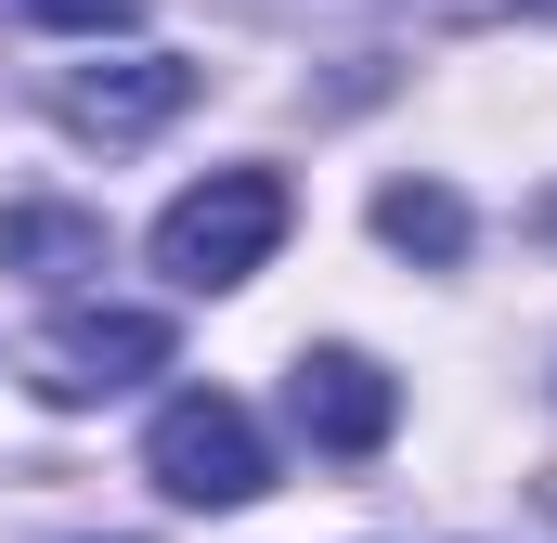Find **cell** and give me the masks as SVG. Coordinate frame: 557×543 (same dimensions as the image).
<instances>
[{
	"label": "cell",
	"instance_id": "6da1fadb",
	"mask_svg": "<svg viewBox=\"0 0 557 543\" xmlns=\"http://www.w3.org/2000/svg\"><path fill=\"white\" fill-rule=\"evenodd\" d=\"M285 247V181L273 168H208L195 194H169V220H156V272L169 285H247V272Z\"/></svg>",
	"mask_w": 557,
	"mask_h": 543
},
{
	"label": "cell",
	"instance_id": "277c9868",
	"mask_svg": "<svg viewBox=\"0 0 557 543\" xmlns=\"http://www.w3.org/2000/svg\"><path fill=\"white\" fill-rule=\"evenodd\" d=\"M285 414H298V440L311 453H376L389 427H403V389L363 363V350H298V376H285Z\"/></svg>",
	"mask_w": 557,
	"mask_h": 543
},
{
	"label": "cell",
	"instance_id": "8992f818",
	"mask_svg": "<svg viewBox=\"0 0 557 543\" xmlns=\"http://www.w3.org/2000/svg\"><path fill=\"white\" fill-rule=\"evenodd\" d=\"M0 272H104V220H78V207H0Z\"/></svg>",
	"mask_w": 557,
	"mask_h": 543
},
{
	"label": "cell",
	"instance_id": "9c48e42d",
	"mask_svg": "<svg viewBox=\"0 0 557 543\" xmlns=\"http://www.w3.org/2000/svg\"><path fill=\"white\" fill-rule=\"evenodd\" d=\"M532 13H557V0H532Z\"/></svg>",
	"mask_w": 557,
	"mask_h": 543
},
{
	"label": "cell",
	"instance_id": "5b68a950",
	"mask_svg": "<svg viewBox=\"0 0 557 543\" xmlns=\"http://www.w3.org/2000/svg\"><path fill=\"white\" fill-rule=\"evenodd\" d=\"M195 104V65L182 52H131V65H78L65 78V130L78 142H143Z\"/></svg>",
	"mask_w": 557,
	"mask_h": 543
},
{
	"label": "cell",
	"instance_id": "7a4b0ae2",
	"mask_svg": "<svg viewBox=\"0 0 557 543\" xmlns=\"http://www.w3.org/2000/svg\"><path fill=\"white\" fill-rule=\"evenodd\" d=\"M143 479H156L169 505H260V492H273V453H260L247 402H221V389H182V402L143 427Z\"/></svg>",
	"mask_w": 557,
	"mask_h": 543
},
{
	"label": "cell",
	"instance_id": "52a82bcc",
	"mask_svg": "<svg viewBox=\"0 0 557 543\" xmlns=\"http://www.w3.org/2000/svg\"><path fill=\"white\" fill-rule=\"evenodd\" d=\"M376 233H389L403 260H467V194H441V181H389V194H376Z\"/></svg>",
	"mask_w": 557,
	"mask_h": 543
},
{
	"label": "cell",
	"instance_id": "ba28073f",
	"mask_svg": "<svg viewBox=\"0 0 557 543\" xmlns=\"http://www.w3.org/2000/svg\"><path fill=\"white\" fill-rule=\"evenodd\" d=\"M26 13H39V26H131L143 0H26Z\"/></svg>",
	"mask_w": 557,
	"mask_h": 543
},
{
	"label": "cell",
	"instance_id": "3957f363",
	"mask_svg": "<svg viewBox=\"0 0 557 543\" xmlns=\"http://www.w3.org/2000/svg\"><path fill=\"white\" fill-rule=\"evenodd\" d=\"M169 363V311H65L39 337V402H117Z\"/></svg>",
	"mask_w": 557,
	"mask_h": 543
}]
</instances>
